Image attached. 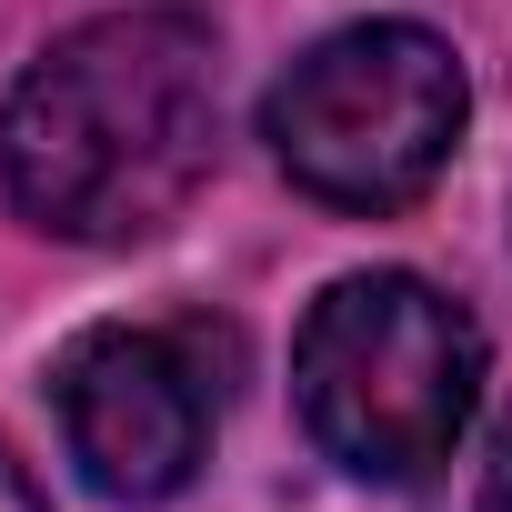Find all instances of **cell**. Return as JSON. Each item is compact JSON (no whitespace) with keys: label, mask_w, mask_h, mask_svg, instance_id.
Listing matches in <instances>:
<instances>
[{"label":"cell","mask_w":512,"mask_h":512,"mask_svg":"<svg viewBox=\"0 0 512 512\" xmlns=\"http://www.w3.org/2000/svg\"><path fill=\"white\" fill-rule=\"evenodd\" d=\"M0 512H41V492H31V472L11 462V442H0Z\"/></svg>","instance_id":"obj_6"},{"label":"cell","mask_w":512,"mask_h":512,"mask_svg":"<svg viewBox=\"0 0 512 512\" xmlns=\"http://www.w3.org/2000/svg\"><path fill=\"white\" fill-rule=\"evenodd\" d=\"M51 402H61V442H71V462L101 502H171L211 452L201 332L101 322L61 352Z\"/></svg>","instance_id":"obj_4"},{"label":"cell","mask_w":512,"mask_h":512,"mask_svg":"<svg viewBox=\"0 0 512 512\" xmlns=\"http://www.w3.org/2000/svg\"><path fill=\"white\" fill-rule=\"evenodd\" d=\"M462 111H472V91H462V61L442 31L352 21L272 81L262 141L292 171V191H312L322 211H402L442 181Z\"/></svg>","instance_id":"obj_3"},{"label":"cell","mask_w":512,"mask_h":512,"mask_svg":"<svg viewBox=\"0 0 512 512\" xmlns=\"http://www.w3.org/2000/svg\"><path fill=\"white\" fill-rule=\"evenodd\" d=\"M221 151V51L191 11H101L0 101V191L51 241H151Z\"/></svg>","instance_id":"obj_1"},{"label":"cell","mask_w":512,"mask_h":512,"mask_svg":"<svg viewBox=\"0 0 512 512\" xmlns=\"http://www.w3.org/2000/svg\"><path fill=\"white\" fill-rule=\"evenodd\" d=\"M292 402L352 482H422L482 402V322L422 272H352L292 342Z\"/></svg>","instance_id":"obj_2"},{"label":"cell","mask_w":512,"mask_h":512,"mask_svg":"<svg viewBox=\"0 0 512 512\" xmlns=\"http://www.w3.org/2000/svg\"><path fill=\"white\" fill-rule=\"evenodd\" d=\"M472 512H512V412H502V432H492V462H482V492H472Z\"/></svg>","instance_id":"obj_5"}]
</instances>
